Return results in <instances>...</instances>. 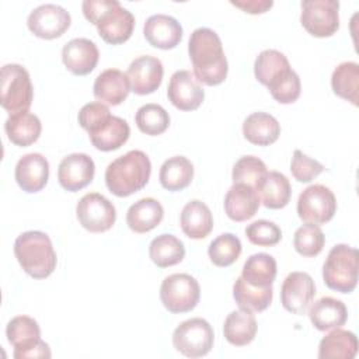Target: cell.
I'll use <instances>...</instances> for the list:
<instances>
[{"label": "cell", "instance_id": "cell-1", "mask_svg": "<svg viewBox=\"0 0 359 359\" xmlns=\"http://www.w3.org/2000/svg\"><path fill=\"white\" fill-rule=\"evenodd\" d=\"M188 53L194 76L205 86L222 84L229 72L227 57L220 36L210 28H196L188 42Z\"/></svg>", "mask_w": 359, "mask_h": 359}, {"label": "cell", "instance_id": "cell-2", "mask_svg": "<svg viewBox=\"0 0 359 359\" xmlns=\"http://www.w3.org/2000/svg\"><path fill=\"white\" fill-rule=\"evenodd\" d=\"M84 17L97 27L100 36L111 45L126 42L135 28L133 14L116 0H84Z\"/></svg>", "mask_w": 359, "mask_h": 359}, {"label": "cell", "instance_id": "cell-3", "mask_svg": "<svg viewBox=\"0 0 359 359\" xmlns=\"http://www.w3.org/2000/svg\"><path fill=\"white\" fill-rule=\"evenodd\" d=\"M151 174V163L142 150H129L115 158L105 170V184L115 196L126 198L146 187Z\"/></svg>", "mask_w": 359, "mask_h": 359}, {"label": "cell", "instance_id": "cell-4", "mask_svg": "<svg viewBox=\"0 0 359 359\" xmlns=\"http://www.w3.org/2000/svg\"><path fill=\"white\" fill-rule=\"evenodd\" d=\"M14 255L24 272L34 279L48 278L57 264L56 251L49 236L38 230L21 233L15 238Z\"/></svg>", "mask_w": 359, "mask_h": 359}, {"label": "cell", "instance_id": "cell-5", "mask_svg": "<svg viewBox=\"0 0 359 359\" xmlns=\"http://www.w3.org/2000/svg\"><path fill=\"white\" fill-rule=\"evenodd\" d=\"M359 252L348 244L334 245L323 265V279L327 287L339 293H351L358 285Z\"/></svg>", "mask_w": 359, "mask_h": 359}, {"label": "cell", "instance_id": "cell-6", "mask_svg": "<svg viewBox=\"0 0 359 359\" xmlns=\"http://www.w3.org/2000/svg\"><path fill=\"white\" fill-rule=\"evenodd\" d=\"M34 98L29 73L17 63H8L0 72V104L10 114L25 112Z\"/></svg>", "mask_w": 359, "mask_h": 359}, {"label": "cell", "instance_id": "cell-7", "mask_svg": "<svg viewBox=\"0 0 359 359\" xmlns=\"http://www.w3.org/2000/svg\"><path fill=\"white\" fill-rule=\"evenodd\" d=\"M6 337L13 345V356L15 359H35L52 356L49 345L41 339V328L32 317L17 316L11 318L6 327Z\"/></svg>", "mask_w": 359, "mask_h": 359}, {"label": "cell", "instance_id": "cell-8", "mask_svg": "<svg viewBox=\"0 0 359 359\" xmlns=\"http://www.w3.org/2000/svg\"><path fill=\"white\" fill-rule=\"evenodd\" d=\"M199 297V283L189 273H172L161 282L160 300L170 313L180 314L194 310Z\"/></svg>", "mask_w": 359, "mask_h": 359}, {"label": "cell", "instance_id": "cell-9", "mask_svg": "<svg viewBox=\"0 0 359 359\" xmlns=\"http://www.w3.org/2000/svg\"><path fill=\"white\" fill-rule=\"evenodd\" d=\"M215 334L212 325L201 318L182 321L172 332L174 348L187 358H202L213 348Z\"/></svg>", "mask_w": 359, "mask_h": 359}, {"label": "cell", "instance_id": "cell-10", "mask_svg": "<svg viewBox=\"0 0 359 359\" xmlns=\"http://www.w3.org/2000/svg\"><path fill=\"white\" fill-rule=\"evenodd\" d=\"M337 212V199L334 192L323 185L314 184L303 189L297 199V215L304 223L325 224Z\"/></svg>", "mask_w": 359, "mask_h": 359}, {"label": "cell", "instance_id": "cell-11", "mask_svg": "<svg viewBox=\"0 0 359 359\" xmlns=\"http://www.w3.org/2000/svg\"><path fill=\"white\" fill-rule=\"evenodd\" d=\"M339 1L337 0H304L302 1L300 22L313 36L327 38L339 28Z\"/></svg>", "mask_w": 359, "mask_h": 359}, {"label": "cell", "instance_id": "cell-12", "mask_svg": "<svg viewBox=\"0 0 359 359\" xmlns=\"http://www.w3.org/2000/svg\"><path fill=\"white\" fill-rule=\"evenodd\" d=\"M79 223L90 233L108 231L116 220L115 206L98 192L86 194L76 206Z\"/></svg>", "mask_w": 359, "mask_h": 359}, {"label": "cell", "instance_id": "cell-13", "mask_svg": "<svg viewBox=\"0 0 359 359\" xmlns=\"http://www.w3.org/2000/svg\"><path fill=\"white\" fill-rule=\"evenodd\" d=\"M72 17L62 6L57 4H41L35 7L28 18V29L38 38L55 39L62 36L70 27Z\"/></svg>", "mask_w": 359, "mask_h": 359}, {"label": "cell", "instance_id": "cell-14", "mask_svg": "<svg viewBox=\"0 0 359 359\" xmlns=\"http://www.w3.org/2000/svg\"><path fill=\"white\" fill-rule=\"evenodd\" d=\"M316 283L307 272H290L280 287V303L292 314L303 316L313 303Z\"/></svg>", "mask_w": 359, "mask_h": 359}, {"label": "cell", "instance_id": "cell-15", "mask_svg": "<svg viewBox=\"0 0 359 359\" xmlns=\"http://www.w3.org/2000/svg\"><path fill=\"white\" fill-rule=\"evenodd\" d=\"M167 97L175 108L195 111L203 102L205 91L194 73L189 70H177L170 79Z\"/></svg>", "mask_w": 359, "mask_h": 359}, {"label": "cell", "instance_id": "cell-16", "mask_svg": "<svg viewBox=\"0 0 359 359\" xmlns=\"http://www.w3.org/2000/svg\"><path fill=\"white\" fill-rule=\"evenodd\" d=\"M95 164L86 153H72L62 158L57 167V181L69 192L86 188L94 178Z\"/></svg>", "mask_w": 359, "mask_h": 359}, {"label": "cell", "instance_id": "cell-17", "mask_svg": "<svg viewBox=\"0 0 359 359\" xmlns=\"http://www.w3.org/2000/svg\"><path fill=\"white\" fill-rule=\"evenodd\" d=\"M126 74L130 83V91L137 95H146L154 93L160 87L164 69L158 57L143 55L132 60Z\"/></svg>", "mask_w": 359, "mask_h": 359}, {"label": "cell", "instance_id": "cell-18", "mask_svg": "<svg viewBox=\"0 0 359 359\" xmlns=\"http://www.w3.org/2000/svg\"><path fill=\"white\" fill-rule=\"evenodd\" d=\"M100 59L97 45L87 38H74L62 49V60L66 69L76 76L91 73Z\"/></svg>", "mask_w": 359, "mask_h": 359}, {"label": "cell", "instance_id": "cell-19", "mask_svg": "<svg viewBox=\"0 0 359 359\" xmlns=\"http://www.w3.org/2000/svg\"><path fill=\"white\" fill-rule=\"evenodd\" d=\"M14 177L22 191L39 192L48 182L49 163L41 153H28L17 161Z\"/></svg>", "mask_w": 359, "mask_h": 359}, {"label": "cell", "instance_id": "cell-20", "mask_svg": "<svg viewBox=\"0 0 359 359\" xmlns=\"http://www.w3.org/2000/svg\"><path fill=\"white\" fill-rule=\"evenodd\" d=\"M146 41L158 49H172L182 39V27L171 15L154 14L150 15L143 27Z\"/></svg>", "mask_w": 359, "mask_h": 359}, {"label": "cell", "instance_id": "cell-21", "mask_svg": "<svg viewBox=\"0 0 359 359\" xmlns=\"http://www.w3.org/2000/svg\"><path fill=\"white\" fill-rule=\"evenodd\" d=\"M259 203L255 188L237 182L229 188L224 196V212L233 222H245L258 212Z\"/></svg>", "mask_w": 359, "mask_h": 359}, {"label": "cell", "instance_id": "cell-22", "mask_svg": "<svg viewBox=\"0 0 359 359\" xmlns=\"http://www.w3.org/2000/svg\"><path fill=\"white\" fill-rule=\"evenodd\" d=\"M290 73L292 67L287 57L276 49L262 50L254 62L255 79L268 90H272Z\"/></svg>", "mask_w": 359, "mask_h": 359}, {"label": "cell", "instance_id": "cell-23", "mask_svg": "<svg viewBox=\"0 0 359 359\" xmlns=\"http://www.w3.org/2000/svg\"><path fill=\"white\" fill-rule=\"evenodd\" d=\"M130 91L128 74L119 69H107L101 72L93 86L94 97L105 105H119L126 100Z\"/></svg>", "mask_w": 359, "mask_h": 359}, {"label": "cell", "instance_id": "cell-24", "mask_svg": "<svg viewBox=\"0 0 359 359\" xmlns=\"http://www.w3.org/2000/svg\"><path fill=\"white\" fill-rule=\"evenodd\" d=\"M309 317L314 328L318 331H330L342 327L348 320L346 306L331 296L316 300L309 307Z\"/></svg>", "mask_w": 359, "mask_h": 359}, {"label": "cell", "instance_id": "cell-25", "mask_svg": "<svg viewBox=\"0 0 359 359\" xmlns=\"http://www.w3.org/2000/svg\"><path fill=\"white\" fill-rule=\"evenodd\" d=\"M180 224L184 234L194 240L209 236L213 229V216L208 205L199 199L189 201L181 212Z\"/></svg>", "mask_w": 359, "mask_h": 359}, {"label": "cell", "instance_id": "cell-26", "mask_svg": "<svg viewBox=\"0 0 359 359\" xmlns=\"http://www.w3.org/2000/svg\"><path fill=\"white\" fill-rule=\"evenodd\" d=\"M164 217L161 203L154 198H142L129 206L126 212V224L137 234L147 233L157 227Z\"/></svg>", "mask_w": 359, "mask_h": 359}, {"label": "cell", "instance_id": "cell-27", "mask_svg": "<svg viewBox=\"0 0 359 359\" xmlns=\"http://www.w3.org/2000/svg\"><path fill=\"white\" fill-rule=\"evenodd\" d=\"M4 130L11 143L27 147L38 140L42 125L35 114L25 111L10 115L4 122Z\"/></svg>", "mask_w": 359, "mask_h": 359}, {"label": "cell", "instance_id": "cell-28", "mask_svg": "<svg viewBox=\"0 0 359 359\" xmlns=\"http://www.w3.org/2000/svg\"><path fill=\"white\" fill-rule=\"evenodd\" d=\"M244 137L257 146H269L275 143L280 135L278 119L266 112H254L244 119Z\"/></svg>", "mask_w": 359, "mask_h": 359}, {"label": "cell", "instance_id": "cell-29", "mask_svg": "<svg viewBox=\"0 0 359 359\" xmlns=\"http://www.w3.org/2000/svg\"><path fill=\"white\" fill-rule=\"evenodd\" d=\"M259 201L265 208L282 209L285 208L292 195V188L287 177L279 171H268L255 188Z\"/></svg>", "mask_w": 359, "mask_h": 359}, {"label": "cell", "instance_id": "cell-30", "mask_svg": "<svg viewBox=\"0 0 359 359\" xmlns=\"http://www.w3.org/2000/svg\"><path fill=\"white\" fill-rule=\"evenodd\" d=\"M257 320L250 310H234L231 311L223 324V335L226 341L234 346H245L255 338Z\"/></svg>", "mask_w": 359, "mask_h": 359}, {"label": "cell", "instance_id": "cell-31", "mask_svg": "<svg viewBox=\"0 0 359 359\" xmlns=\"http://www.w3.org/2000/svg\"><path fill=\"white\" fill-rule=\"evenodd\" d=\"M358 353V338L352 331L334 328L318 345L320 359H353Z\"/></svg>", "mask_w": 359, "mask_h": 359}, {"label": "cell", "instance_id": "cell-32", "mask_svg": "<svg viewBox=\"0 0 359 359\" xmlns=\"http://www.w3.org/2000/svg\"><path fill=\"white\" fill-rule=\"evenodd\" d=\"M130 135L128 122L119 116L112 115L102 126L88 133L90 142L97 150L112 151L123 146Z\"/></svg>", "mask_w": 359, "mask_h": 359}, {"label": "cell", "instance_id": "cell-33", "mask_svg": "<svg viewBox=\"0 0 359 359\" xmlns=\"http://www.w3.org/2000/svg\"><path fill=\"white\" fill-rule=\"evenodd\" d=\"M194 178V165L184 156H174L167 158L158 174L160 184L164 189L178 192L185 189Z\"/></svg>", "mask_w": 359, "mask_h": 359}, {"label": "cell", "instance_id": "cell-34", "mask_svg": "<svg viewBox=\"0 0 359 359\" xmlns=\"http://www.w3.org/2000/svg\"><path fill=\"white\" fill-rule=\"evenodd\" d=\"M276 261L266 252H257L247 258L243 265L241 278L254 287L272 286L276 278Z\"/></svg>", "mask_w": 359, "mask_h": 359}, {"label": "cell", "instance_id": "cell-35", "mask_svg": "<svg viewBox=\"0 0 359 359\" xmlns=\"http://www.w3.org/2000/svg\"><path fill=\"white\" fill-rule=\"evenodd\" d=\"M149 257L158 268H168L180 264L185 257L184 243L172 234H160L149 245Z\"/></svg>", "mask_w": 359, "mask_h": 359}, {"label": "cell", "instance_id": "cell-36", "mask_svg": "<svg viewBox=\"0 0 359 359\" xmlns=\"http://www.w3.org/2000/svg\"><path fill=\"white\" fill-rule=\"evenodd\" d=\"M334 94L358 105L359 100V65L356 62L339 63L331 76Z\"/></svg>", "mask_w": 359, "mask_h": 359}, {"label": "cell", "instance_id": "cell-37", "mask_svg": "<svg viewBox=\"0 0 359 359\" xmlns=\"http://www.w3.org/2000/svg\"><path fill=\"white\" fill-rule=\"evenodd\" d=\"M233 297L240 309L259 313L269 307L273 297V289L272 286L254 287L238 276L233 286Z\"/></svg>", "mask_w": 359, "mask_h": 359}, {"label": "cell", "instance_id": "cell-38", "mask_svg": "<svg viewBox=\"0 0 359 359\" xmlns=\"http://www.w3.org/2000/svg\"><path fill=\"white\" fill-rule=\"evenodd\" d=\"M136 126L142 133L149 136H157L167 130L170 126L168 112L158 104H144L142 105L135 115Z\"/></svg>", "mask_w": 359, "mask_h": 359}, {"label": "cell", "instance_id": "cell-39", "mask_svg": "<svg viewBox=\"0 0 359 359\" xmlns=\"http://www.w3.org/2000/svg\"><path fill=\"white\" fill-rule=\"evenodd\" d=\"M208 254L213 265L220 268L230 266L241 254V241L231 233H223L209 244Z\"/></svg>", "mask_w": 359, "mask_h": 359}, {"label": "cell", "instance_id": "cell-40", "mask_svg": "<svg viewBox=\"0 0 359 359\" xmlns=\"http://www.w3.org/2000/svg\"><path fill=\"white\" fill-rule=\"evenodd\" d=\"M325 236L317 224L306 223L300 226L293 237L294 250L303 257H316L323 251Z\"/></svg>", "mask_w": 359, "mask_h": 359}, {"label": "cell", "instance_id": "cell-41", "mask_svg": "<svg viewBox=\"0 0 359 359\" xmlns=\"http://www.w3.org/2000/svg\"><path fill=\"white\" fill-rule=\"evenodd\" d=\"M266 172V165L261 158L255 156H243L236 161L231 178L234 184L240 182L257 188Z\"/></svg>", "mask_w": 359, "mask_h": 359}, {"label": "cell", "instance_id": "cell-42", "mask_svg": "<svg viewBox=\"0 0 359 359\" xmlns=\"http://www.w3.org/2000/svg\"><path fill=\"white\" fill-rule=\"evenodd\" d=\"M245 236L251 244L259 247L276 245L282 238V230L271 220L259 219L245 227Z\"/></svg>", "mask_w": 359, "mask_h": 359}, {"label": "cell", "instance_id": "cell-43", "mask_svg": "<svg viewBox=\"0 0 359 359\" xmlns=\"http://www.w3.org/2000/svg\"><path fill=\"white\" fill-rule=\"evenodd\" d=\"M324 170L325 168L320 161L306 156L302 150L296 149L293 151L290 171L294 180H297L299 182H310L317 178Z\"/></svg>", "mask_w": 359, "mask_h": 359}, {"label": "cell", "instance_id": "cell-44", "mask_svg": "<svg viewBox=\"0 0 359 359\" xmlns=\"http://www.w3.org/2000/svg\"><path fill=\"white\" fill-rule=\"evenodd\" d=\"M111 116L112 115L109 112V108L105 104L95 101V102H88L83 105L77 119L80 126L88 133H91L97 130L100 126H102Z\"/></svg>", "mask_w": 359, "mask_h": 359}, {"label": "cell", "instance_id": "cell-45", "mask_svg": "<svg viewBox=\"0 0 359 359\" xmlns=\"http://www.w3.org/2000/svg\"><path fill=\"white\" fill-rule=\"evenodd\" d=\"M300 91H302L300 77L294 70H292V73L285 80H282L278 86L269 90L272 98L279 104L294 102L300 97Z\"/></svg>", "mask_w": 359, "mask_h": 359}, {"label": "cell", "instance_id": "cell-46", "mask_svg": "<svg viewBox=\"0 0 359 359\" xmlns=\"http://www.w3.org/2000/svg\"><path fill=\"white\" fill-rule=\"evenodd\" d=\"M230 3L250 14H262L273 6L272 0H244V1H230Z\"/></svg>", "mask_w": 359, "mask_h": 359}]
</instances>
